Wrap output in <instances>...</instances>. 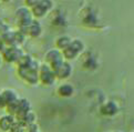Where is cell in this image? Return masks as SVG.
Listing matches in <instances>:
<instances>
[{
    "label": "cell",
    "mask_w": 134,
    "mask_h": 132,
    "mask_svg": "<svg viewBox=\"0 0 134 132\" xmlns=\"http://www.w3.org/2000/svg\"><path fill=\"white\" fill-rule=\"evenodd\" d=\"M84 45L80 40H71L70 45L66 47L62 52V57H64L66 60H72L75 59L76 56L80 54V52L83 50Z\"/></svg>",
    "instance_id": "6da1fadb"
},
{
    "label": "cell",
    "mask_w": 134,
    "mask_h": 132,
    "mask_svg": "<svg viewBox=\"0 0 134 132\" xmlns=\"http://www.w3.org/2000/svg\"><path fill=\"white\" fill-rule=\"evenodd\" d=\"M39 78L44 84H52L55 80V74L48 64H42L40 68Z\"/></svg>",
    "instance_id": "7a4b0ae2"
},
{
    "label": "cell",
    "mask_w": 134,
    "mask_h": 132,
    "mask_svg": "<svg viewBox=\"0 0 134 132\" xmlns=\"http://www.w3.org/2000/svg\"><path fill=\"white\" fill-rule=\"evenodd\" d=\"M1 57L9 62H15L22 57V51L17 47H9V48H4Z\"/></svg>",
    "instance_id": "3957f363"
},
{
    "label": "cell",
    "mask_w": 134,
    "mask_h": 132,
    "mask_svg": "<svg viewBox=\"0 0 134 132\" xmlns=\"http://www.w3.org/2000/svg\"><path fill=\"white\" fill-rule=\"evenodd\" d=\"M50 1H36L35 2V8L32 10V13L36 17H42L47 15V12L49 11V9L51 7Z\"/></svg>",
    "instance_id": "277c9868"
},
{
    "label": "cell",
    "mask_w": 134,
    "mask_h": 132,
    "mask_svg": "<svg viewBox=\"0 0 134 132\" xmlns=\"http://www.w3.org/2000/svg\"><path fill=\"white\" fill-rule=\"evenodd\" d=\"M54 74H55V78H60V79H66L68 77H70L71 75V72H72V67H71V64L65 62V61H63V62L61 63L60 67L54 70Z\"/></svg>",
    "instance_id": "5b68a950"
},
{
    "label": "cell",
    "mask_w": 134,
    "mask_h": 132,
    "mask_svg": "<svg viewBox=\"0 0 134 132\" xmlns=\"http://www.w3.org/2000/svg\"><path fill=\"white\" fill-rule=\"evenodd\" d=\"M58 94L60 97H63V98H69L71 96H73L74 93V88L72 84L70 83H62L58 87Z\"/></svg>",
    "instance_id": "8992f818"
},
{
    "label": "cell",
    "mask_w": 134,
    "mask_h": 132,
    "mask_svg": "<svg viewBox=\"0 0 134 132\" xmlns=\"http://www.w3.org/2000/svg\"><path fill=\"white\" fill-rule=\"evenodd\" d=\"M8 116H4L0 119V129L3 131H8L9 129H11V126L15 124V120L13 118L9 116V120H7Z\"/></svg>",
    "instance_id": "52a82bcc"
},
{
    "label": "cell",
    "mask_w": 134,
    "mask_h": 132,
    "mask_svg": "<svg viewBox=\"0 0 134 132\" xmlns=\"http://www.w3.org/2000/svg\"><path fill=\"white\" fill-rule=\"evenodd\" d=\"M102 113L103 114H107V116H112V114H115L116 111H118V107L115 106V103L113 102H108L102 107Z\"/></svg>",
    "instance_id": "ba28073f"
},
{
    "label": "cell",
    "mask_w": 134,
    "mask_h": 132,
    "mask_svg": "<svg viewBox=\"0 0 134 132\" xmlns=\"http://www.w3.org/2000/svg\"><path fill=\"white\" fill-rule=\"evenodd\" d=\"M70 42H71V38H69L68 36H62V37L58 38V40L55 42V46L58 47L59 49L64 50L66 47L70 45Z\"/></svg>",
    "instance_id": "9c48e42d"
},
{
    "label": "cell",
    "mask_w": 134,
    "mask_h": 132,
    "mask_svg": "<svg viewBox=\"0 0 134 132\" xmlns=\"http://www.w3.org/2000/svg\"><path fill=\"white\" fill-rule=\"evenodd\" d=\"M4 50V43L2 42L1 38H0V52H2V51Z\"/></svg>",
    "instance_id": "30bf717a"
},
{
    "label": "cell",
    "mask_w": 134,
    "mask_h": 132,
    "mask_svg": "<svg viewBox=\"0 0 134 132\" xmlns=\"http://www.w3.org/2000/svg\"><path fill=\"white\" fill-rule=\"evenodd\" d=\"M3 106H4V102L2 100V98H1V93H0V108L3 107Z\"/></svg>",
    "instance_id": "8fae6325"
},
{
    "label": "cell",
    "mask_w": 134,
    "mask_h": 132,
    "mask_svg": "<svg viewBox=\"0 0 134 132\" xmlns=\"http://www.w3.org/2000/svg\"><path fill=\"white\" fill-rule=\"evenodd\" d=\"M1 61H2V57H1V54H0V65H1Z\"/></svg>",
    "instance_id": "7c38bea8"
}]
</instances>
